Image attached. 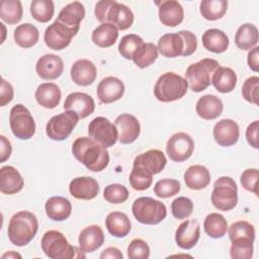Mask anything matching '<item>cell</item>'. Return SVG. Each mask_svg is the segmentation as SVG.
I'll list each match as a JSON object with an SVG mask.
<instances>
[{"label": "cell", "mask_w": 259, "mask_h": 259, "mask_svg": "<svg viewBox=\"0 0 259 259\" xmlns=\"http://www.w3.org/2000/svg\"><path fill=\"white\" fill-rule=\"evenodd\" d=\"M73 156L88 170L100 172L109 163V154L105 147L90 137H80L72 145Z\"/></svg>", "instance_id": "1"}, {"label": "cell", "mask_w": 259, "mask_h": 259, "mask_svg": "<svg viewBox=\"0 0 259 259\" xmlns=\"http://www.w3.org/2000/svg\"><path fill=\"white\" fill-rule=\"evenodd\" d=\"M157 48L160 54L166 58L188 57L196 51L197 40L191 31L180 30L162 35L158 40Z\"/></svg>", "instance_id": "2"}, {"label": "cell", "mask_w": 259, "mask_h": 259, "mask_svg": "<svg viewBox=\"0 0 259 259\" xmlns=\"http://www.w3.org/2000/svg\"><path fill=\"white\" fill-rule=\"evenodd\" d=\"M38 221L34 213L21 210L14 213L8 224L7 235L9 241L18 247L27 245L35 237Z\"/></svg>", "instance_id": "3"}, {"label": "cell", "mask_w": 259, "mask_h": 259, "mask_svg": "<svg viewBox=\"0 0 259 259\" xmlns=\"http://www.w3.org/2000/svg\"><path fill=\"white\" fill-rule=\"evenodd\" d=\"M44 253L51 259H72L85 257L81 249L72 246L67 238L59 231L51 230L44 234L40 241Z\"/></svg>", "instance_id": "4"}, {"label": "cell", "mask_w": 259, "mask_h": 259, "mask_svg": "<svg viewBox=\"0 0 259 259\" xmlns=\"http://www.w3.org/2000/svg\"><path fill=\"white\" fill-rule=\"evenodd\" d=\"M188 89L185 78L174 72L162 74L154 87L155 97L162 102H172L182 98Z\"/></svg>", "instance_id": "5"}, {"label": "cell", "mask_w": 259, "mask_h": 259, "mask_svg": "<svg viewBox=\"0 0 259 259\" xmlns=\"http://www.w3.org/2000/svg\"><path fill=\"white\" fill-rule=\"evenodd\" d=\"M219 67L220 63L209 58L189 65L185 72V79L189 88L194 92L205 90L210 85L211 77Z\"/></svg>", "instance_id": "6"}, {"label": "cell", "mask_w": 259, "mask_h": 259, "mask_svg": "<svg viewBox=\"0 0 259 259\" xmlns=\"http://www.w3.org/2000/svg\"><path fill=\"white\" fill-rule=\"evenodd\" d=\"M132 211L136 220L144 225H158L167 215L166 205L148 196L137 198L133 203Z\"/></svg>", "instance_id": "7"}, {"label": "cell", "mask_w": 259, "mask_h": 259, "mask_svg": "<svg viewBox=\"0 0 259 259\" xmlns=\"http://www.w3.org/2000/svg\"><path fill=\"white\" fill-rule=\"evenodd\" d=\"M211 203L220 210L228 211L235 208L238 202V187L235 180L222 176L215 180L211 192Z\"/></svg>", "instance_id": "8"}, {"label": "cell", "mask_w": 259, "mask_h": 259, "mask_svg": "<svg viewBox=\"0 0 259 259\" xmlns=\"http://www.w3.org/2000/svg\"><path fill=\"white\" fill-rule=\"evenodd\" d=\"M9 123L12 134L19 140H29L35 133L34 119L22 104H16L10 109Z\"/></svg>", "instance_id": "9"}, {"label": "cell", "mask_w": 259, "mask_h": 259, "mask_svg": "<svg viewBox=\"0 0 259 259\" xmlns=\"http://www.w3.org/2000/svg\"><path fill=\"white\" fill-rule=\"evenodd\" d=\"M79 116L73 112L66 110L63 113L53 116L46 125L47 136L54 141L66 140L75 126L77 125Z\"/></svg>", "instance_id": "10"}, {"label": "cell", "mask_w": 259, "mask_h": 259, "mask_svg": "<svg viewBox=\"0 0 259 259\" xmlns=\"http://www.w3.org/2000/svg\"><path fill=\"white\" fill-rule=\"evenodd\" d=\"M88 135L91 139L105 148L112 147L118 139V133L115 125L103 116H97L89 122Z\"/></svg>", "instance_id": "11"}, {"label": "cell", "mask_w": 259, "mask_h": 259, "mask_svg": "<svg viewBox=\"0 0 259 259\" xmlns=\"http://www.w3.org/2000/svg\"><path fill=\"white\" fill-rule=\"evenodd\" d=\"M194 150V142L186 133H176L172 135L166 144V152L168 157L177 163L184 162L192 155Z\"/></svg>", "instance_id": "12"}, {"label": "cell", "mask_w": 259, "mask_h": 259, "mask_svg": "<svg viewBox=\"0 0 259 259\" xmlns=\"http://www.w3.org/2000/svg\"><path fill=\"white\" fill-rule=\"evenodd\" d=\"M76 34L77 32L55 20L46 28L44 39L50 49L61 51L70 45L72 38Z\"/></svg>", "instance_id": "13"}, {"label": "cell", "mask_w": 259, "mask_h": 259, "mask_svg": "<svg viewBox=\"0 0 259 259\" xmlns=\"http://www.w3.org/2000/svg\"><path fill=\"white\" fill-rule=\"evenodd\" d=\"M114 125L117 130L118 141L120 142V144H132L140 136V122L136 116L130 113L119 114L114 120Z\"/></svg>", "instance_id": "14"}, {"label": "cell", "mask_w": 259, "mask_h": 259, "mask_svg": "<svg viewBox=\"0 0 259 259\" xmlns=\"http://www.w3.org/2000/svg\"><path fill=\"white\" fill-rule=\"evenodd\" d=\"M212 135L219 146L231 147L238 142L240 128L238 123L233 119L224 118L214 124Z\"/></svg>", "instance_id": "15"}, {"label": "cell", "mask_w": 259, "mask_h": 259, "mask_svg": "<svg viewBox=\"0 0 259 259\" xmlns=\"http://www.w3.org/2000/svg\"><path fill=\"white\" fill-rule=\"evenodd\" d=\"M64 109L75 112L79 118H85L93 113L95 102L93 98L83 92L70 93L64 102Z\"/></svg>", "instance_id": "16"}, {"label": "cell", "mask_w": 259, "mask_h": 259, "mask_svg": "<svg viewBox=\"0 0 259 259\" xmlns=\"http://www.w3.org/2000/svg\"><path fill=\"white\" fill-rule=\"evenodd\" d=\"M200 226L196 220H186L179 225L175 232L176 244L184 250L193 248L199 240Z\"/></svg>", "instance_id": "17"}, {"label": "cell", "mask_w": 259, "mask_h": 259, "mask_svg": "<svg viewBox=\"0 0 259 259\" xmlns=\"http://www.w3.org/2000/svg\"><path fill=\"white\" fill-rule=\"evenodd\" d=\"M124 84L116 77H105L97 86V97L102 103H112L124 94Z\"/></svg>", "instance_id": "18"}, {"label": "cell", "mask_w": 259, "mask_h": 259, "mask_svg": "<svg viewBox=\"0 0 259 259\" xmlns=\"http://www.w3.org/2000/svg\"><path fill=\"white\" fill-rule=\"evenodd\" d=\"M37 75L44 80H55L64 71V62L61 57L54 54L41 56L35 65Z\"/></svg>", "instance_id": "19"}, {"label": "cell", "mask_w": 259, "mask_h": 259, "mask_svg": "<svg viewBox=\"0 0 259 259\" xmlns=\"http://www.w3.org/2000/svg\"><path fill=\"white\" fill-rule=\"evenodd\" d=\"M133 11L126 5L113 0L107 10L105 23H111L119 30H125L133 25Z\"/></svg>", "instance_id": "20"}, {"label": "cell", "mask_w": 259, "mask_h": 259, "mask_svg": "<svg viewBox=\"0 0 259 259\" xmlns=\"http://www.w3.org/2000/svg\"><path fill=\"white\" fill-rule=\"evenodd\" d=\"M71 195L77 199H93L99 193V184L92 177H76L69 184Z\"/></svg>", "instance_id": "21"}, {"label": "cell", "mask_w": 259, "mask_h": 259, "mask_svg": "<svg viewBox=\"0 0 259 259\" xmlns=\"http://www.w3.org/2000/svg\"><path fill=\"white\" fill-rule=\"evenodd\" d=\"M85 8L83 4L79 1H74L67 4L63 7L57 17V21L64 24L68 28L74 30L75 32L79 31L80 23L84 19Z\"/></svg>", "instance_id": "22"}, {"label": "cell", "mask_w": 259, "mask_h": 259, "mask_svg": "<svg viewBox=\"0 0 259 259\" xmlns=\"http://www.w3.org/2000/svg\"><path fill=\"white\" fill-rule=\"evenodd\" d=\"M70 75L75 84L79 86H88L95 81L97 70L91 61L80 59L72 65Z\"/></svg>", "instance_id": "23"}, {"label": "cell", "mask_w": 259, "mask_h": 259, "mask_svg": "<svg viewBox=\"0 0 259 259\" xmlns=\"http://www.w3.org/2000/svg\"><path fill=\"white\" fill-rule=\"evenodd\" d=\"M159 5V19L162 24L170 27L179 25L184 18L182 5L175 0H166L157 2Z\"/></svg>", "instance_id": "24"}, {"label": "cell", "mask_w": 259, "mask_h": 259, "mask_svg": "<svg viewBox=\"0 0 259 259\" xmlns=\"http://www.w3.org/2000/svg\"><path fill=\"white\" fill-rule=\"evenodd\" d=\"M166 163L165 154L160 150L153 149L138 155L134 160L133 166L144 168L154 175L160 173L166 166Z\"/></svg>", "instance_id": "25"}, {"label": "cell", "mask_w": 259, "mask_h": 259, "mask_svg": "<svg viewBox=\"0 0 259 259\" xmlns=\"http://www.w3.org/2000/svg\"><path fill=\"white\" fill-rule=\"evenodd\" d=\"M79 247L83 252L91 253L104 243V234L98 225H91L81 231L78 238Z\"/></svg>", "instance_id": "26"}, {"label": "cell", "mask_w": 259, "mask_h": 259, "mask_svg": "<svg viewBox=\"0 0 259 259\" xmlns=\"http://www.w3.org/2000/svg\"><path fill=\"white\" fill-rule=\"evenodd\" d=\"M24 185L20 173L13 166H3L0 168V191L4 194H15Z\"/></svg>", "instance_id": "27"}, {"label": "cell", "mask_w": 259, "mask_h": 259, "mask_svg": "<svg viewBox=\"0 0 259 259\" xmlns=\"http://www.w3.org/2000/svg\"><path fill=\"white\" fill-rule=\"evenodd\" d=\"M224 109L223 101L215 95L206 94L201 96L195 106V110L198 116L203 119L211 120L219 117Z\"/></svg>", "instance_id": "28"}, {"label": "cell", "mask_w": 259, "mask_h": 259, "mask_svg": "<svg viewBox=\"0 0 259 259\" xmlns=\"http://www.w3.org/2000/svg\"><path fill=\"white\" fill-rule=\"evenodd\" d=\"M37 103L45 108H55L61 100L62 93L60 87L52 82L40 84L34 93Z\"/></svg>", "instance_id": "29"}, {"label": "cell", "mask_w": 259, "mask_h": 259, "mask_svg": "<svg viewBox=\"0 0 259 259\" xmlns=\"http://www.w3.org/2000/svg\"><path fill=\"white\" fill-rule=\"evenodd\" d=\"M186 186L192 190H200L210 183V173L203 165H192L187 168L184 175Z\"/></svg>", "instance_id": "30"}, {"label": "cell", "mask_w": 259, "mask_h": 259, "mask_svg": "<svg viewBox=\"0 0 259 259\" xmlns=\"http://www.w3.org/2000/svg\"><path fill=\"white\" fill-rule=\"evenodd\" d=\"M46 213L49 219L57 222L67 220L72 212V204L69 199L63 196H52L45 204Z\"/></svg>", "instance_id": "31"}, {"label": "cell", "mask_w": 259, "mask_h": 259, "mask_svg": "<svg viewBox=\"0 0 259 259\" xmlns=\"http://www.w3.org/2000/svg\"><path fill=\"white\" fill-rule=\"evenodd\" d=\"M105 227L110 235L116 238H123L128 235L132 229L127 215L120 211L109 212L105 219Z\"/></svg>", "instance_id": "32"}, {"label": "cell", "mask_w": 259, "mask_h": 259, "mask_svg": "<svg viewBox=\"0 0 259 259\" xmlns=\"http://www.w3.org/2000/svg\"><path fill=\"white\" fill-rule=\"evenodd\" d=\"M229 37L228 35L221 29L210 28L203 32L202 34V45L205 50L221 54L227 51L229 48Z\"/></svg>", "instance_id": "33"}, {"label": "cell", "mask_w": 259, "mask_h": 259, "mask_svg": "<svg viewBox=\"0 0 259 259\" xmlns=\"http://www.w3.org/2000/svg\"><path fill=\"white\" fill-rule=\"evenodd\" d=\"M211 83L219 92L229 93L236 87L237 75L233 69L220 66L211 77Z\"/></svg>", "instance_id": "34"}, {"label": "cell", "mask_w": 259, "mask_h": 259, "mask_svg": "<svg viewBox=\"0 0 259 259\" xmlns=\"http://www.w3.org/2000/svg\"><path fill=\"white\" fill-rule=\"evenodd\" d=\"M258 42V29L252 23L241 25L235 34L236 46L243 51L252 50Z\"/></svg>", "instance_id": "35"}, {"label": "cell", "mask_w": 259, "mask_h": 259, "mask_svg": "<svg viewBox=\"0 0 259 259\" xmlns=\"http://www.w3.org/2000/svg\"><path fill=\"white\" fill-rule=\"evenodd\" d=\"M118 37V29L111 23H101L92 32V41L99 48L113 46Z\"/></svg>", "instance_id": "36"}, {"label": "cell", "mask_w": 259, "mask_h": 259, "mask_svg": "<svg viewBox=\"0 0 259 259\" xmlns=\"http://www.w3.org/2000/svg\"><path fill=\"white\" fill-rule=\"evenodd\" d=\"M13 37L15 42L23 48V49H28L33 47L37 41L39 37V32L36 26H34L31 23H23L18 25L14 29Z\"/></svg>", "instance_id": "37"}, {"label": "cell", "mask_w": 259, "mask_h": 259, "mask_svg": "<svg viewBox=\"0 0 259 259\" xmlns=\"http://www.w3.org/2000/svg\"><path fill=\"white\" fill-rule=\"evenodd\" d=\"M203 228L205 233L213 239L223 238L228 231V223L227 220L218 212H211L206 215Z\"/></svg>", "instance_id": "38"}, {"label": "cell", "mask_w": 259, "mask_h": 259, "mask_svg": "<svg viewBox=\"0 0 259 259\" xmlns=\"http://www.w3.org/2000/svg\"><path fill=\"white\" fill-rule=\"evenodd\" d=\"M158 58V48L153 42H143L134 53L133 61L141 69L151 66Z\"/></svg>", "instance_id": "39"}, {"label": "cell", "mask_w": 259, "mask_h": 259, "mask_svg": "<svg viewBox=\"0 0 259 259\" xmlns=\"http://www.w3.org/2000/svg\"><path fill=\"white\" fill-rule=\"evenodd\" d=\"M23 8L19 0H2L0 2V17L8 24H16L22 18Z\"/></svg>", "instance_id": "40"}, {"label": "cell", "mask_w": 259, "mask_h": 259, "mask_svg": "<svg viewBox=\"0 0 259 259\" xmlns=\"http://www.w3.org/2000/svg\"><path fill=\"white\" fill-rule=\"evenodd\" d=\"M228 2L226 0H203L200 2V14L207 20L221 19L227 12Z\"/></svg>", "instance_id": "41"}, {"label": "cell", "mask_w": 259, "mask_h": 259, "mask_svg": "<svg viewBox=\"0 0 259 259\" xmlns=\"http://www.w3.org/2000/svg\"><path fill=\"white\" fill-rule=\"evenodd\" d=\"M55 6L52 0H33L30 3V13L38 21L46 23L54 16Z\"/></svg>", "instance_id": "42"}, {"label": "cell", "mask_w": 259, "mask_h": 259, "mask_svg": "<svg viewBox=\"0 0 259 259\" xmlns=\"http://www.w3.org/2000/svg\"><path fill=\"white\" fill-rule=\"evenodd\" d=\"M128 181L135 190L143 191L151 186L153 182V174L144 168L133 166Z\"/></svg>", "instance_id": "43"}, {"label": "cell", "mask_w": 259, "mask_h": 259, "mask_svg": "<svg viewBox=\"0 0 259 259\" xmlns=\"http://www.w3.org/2000/svg\"><path fill=\"white\" fill-rule=\"evenodd\" d=\"M231 242L230 255L233 259H250L253 256V240L239 238Z\"/></svg>", "instance_id": "44"}, {"label": "cell", "mask_w": 259, "mask_h": 259, "mask_svg": "<svg viewBox=\"0 0 259 259\" xmlns=\"http://www.w3.org/2000/svg\"><path fill=\"white\" fill-rule=\"evenodd\" d=\"M229 239L231 241L239 238H249L255 240V229L253 225L246 221H238L233 223L228 229Z\"/></svg>", "instance_id": "45"}, {"label": "cell", "mask_w": 259, "mask_h": 259, "mask_svg": "<svg viewBox=\"0 0 259 259\" xmlns=\"http://www.w3.org/2000/svg\"><path fill=\"white\" fill-rule=\"evenodd\" d=\"M144 42L143 38L138 34L131 33L124 35L118 45V52L126 60H132L136 50Z\"/></svg>", "instance_id": "46"}, {"label": "cell", "mask_w": 259, "mask_h": 259, "mask_svg": "<svg viewBox=\"0 0 259 259\" xmlns=\"http://www.w3.org/2000/svg\"><path fill=\"white\" fill-rule=\"evenodd\" d=\"M181 189L180 182L176 179H161L154 186L155 194L160 198H168L179 193Z\"/></svg>", "instance_id": "47"}, {"label": "cell", "mask_w": 259, "mask_h": 259, "mask_svg": "<svg viewBox=\"0 0 259 259\" xmlns=\"http://www.w3.org/2000/svg\"><path fill=\"white\" fill-rule=\"evenodd\" d=\"M103 197L110 203H122L128 198V190L124 185L118 183L109 184L103 190Z\"/></svg>", "instance_id": "48"}, {"label": "cell", "mask_w": 259, "mask_h": 259, "mask_svg": "<svg viewBox=\"0 0 259 259\" xmlns=\"http://www.w3.org/2000/svg\"><path fill=\"white\" fill-rule=\"evenodd\" d=\"M193 210V202L190 198L179 196L171 203V212L175 219L183 220L188 218Z\"/></svg>", "instance_id": "49"}, {"label": "cell", "mask_w": 259, "mask_h": 259, "mask_svg": "<svg viewBox=\"0 0 259 259\" xmlns=\"http://www.w3.org/2000/svg\"><path fill=\"white\" fill-rule=\"evenodd\" d=\"M127 256L130 259H148L150 257V247L142 239H134L127 246Z\"/></svg>", "instance_id": "50"}, {"label": "cell", "mask_w": 259, "mask_h": 259, "mask_svg": "<svg viewBox=\"0 0 259 259\" xmlns=\"http://www.w3.org/2000/svg\"><path fill=\"white\" fill-rule=\"evenodd\" d=\"M258 89L259 78L257 76H251L247 78L243 84L242 95L248 102L258 104Z\"/></svg>", "instance_id": "51"}, {"label": "cell", "mask_w": 259, "mask_h": 259, "mask_svg": "<svg viewBox=\"0 0 259 259\" xmlns=\"http://www.w3.org/2000/svg\"><path fill=\"white\" fill-rule=\"evenodd\" d=\"M258 177H259L258 170L255 168H252V169H246L241 174V178H240L242 186L246 190L253 192L256 196H258V189H257Z\"/></svg>", "instance_id": "52"}, {"label": "cell", "mask_w": 259, "mask_h": 259, "mask_svg": "<svg viewBox=\"0 0 259 259\" xmlns=\"http://www.w3.org/2000/svg\"><path fill=\"white\" fill-rule=\"evenodd\" d=\"M258 131H259V121L258 120H254L253 122H251L248 125L247 130H246L247 142L254 149H258L259 148V144H258Z\"/></svg>", "instance_id": "53"}, {"label": "cell", "mask_w": 259, "mask_h": 259, "mask_svg": "<svg viewBox=\"0 0 259 259\" xmlns=\"http://www.w3.org/2000/svg\"><path fill=\"white\" fill-rule=\"evenodd\" d=\"M13 87L5 79L1 80V89H0V105L5 106L13 99Z\"/></svg>", "instance_id": "54"}, {"label": "cell", "mask_w": 259, "mask_h": 259, "mask_svg": "<svg viewBox=\"0 0 259 259\" xmlns=\"http://www.w3.org/2000/svg\"><path fill=\"white\" fill-rule=\"evenodd\" d=\"M113 0H100L96 3L95 5V9H94V14L96 19L101 22V23H105V17H106V13L107 10L109 8V6L111 5Z\"/></svg>", "instance_id": "55"}, {"label": "cell", "mask_w": 259, "mask_h": 259, "mask_svg": "<svg viewBox=\"0 0 259 259\" xmlns=\"http://www.w3.org/2000/svg\"><path fill=\"white\" fill-rule=\"evenodd\" d=\"M11 152H12L11 143L6 137L1 135L0 136V163H3L7 159H9Z\"/></svg>", "instance_id": "56"}, {"label": "cell", "mask_w": 259, "mask_h": 259, "mask_svg": "<svg viewBox=\"0 0 259 259\" xmlns=\"http://www.w3.org/2000/svg\"><path fill=\"white\" fill-rule=\"evenodd\" d=\"M258 60H259V48L255 47L249 52L248 58H247L248 66L254 72L259 71V62H258Z\"/></svg>", "instance_id": "57"}, {"label": "cell", "mask_w": 259, "mask_h": 259, "mask_svg": "<svg viewBox=\"0 0 259 259\" xmlns=\"http://www.w3.org/2000/svg\"><path fill=\"white\" fill-rule=\"evenodd\" d=\"M122 257H123L122 253L119 251V249H117L115 247H108L105 250H103L102 253L100 254L101 259H106V258L122 259Z\"/></svg>", "instance_id": "58"}, {"label": "cell", "mask_w": 259, "mask_h": 259, "mask_svg": "<svg viewBox=\"0 0 259 259\" xmlns=\"http://www.w3.org/2000/svg\"><path fill=\"white\" fill-rule=\"evenodd\" d=\"M1 258L2 259H5V258H8V259H10V258H21V255L19 253L14 252V251H9V252L3 254L1 256Z\"/></svg>", "instance_id": "59"}]
</instances>
